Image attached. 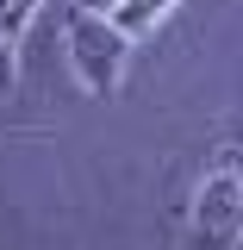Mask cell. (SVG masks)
I'll return each mask as SVG.
<instances>
[{"instance_id": "1", "label": "cell", "mask_w": 243, "mask_h": 250, "mask_svg": "<svg viewBox=\"0 0 243 250\" xmlns=\"http://www.w3.org/2000/svg\"><path fill=\"white\" fill-rule=\"evenodd\" d=\"M62 44H69V62H75V75H81V88H88V94H100V100L119 94L125 62H131V31H119L112 13L75 6V13H69V31H62Z\"/></svg>"}, {"instance_id": "2", "label": "cell", "mask_w": 243, "mask_h": 250, "mask_svg": "<svg viewBox=\"0 0 243 250\" xmlns=\"http://www.w3.org/2000/svg\"><path fill=\"white\" fill-rule=\"evenodd\" d=\"M243 244V175L218 169L193 194V219H187V250H237Z\"/></svg>"}, {"instance_id": "3", "label": "cell", "mask_w": 243, "mask_h": 250, "mask_svg": "<svg viewBox=\"0 0 243 250\" xmlns=\"http://www.w3.org/2000/svg\"><path fill=\"white\" fill-rule=\"evenodd\" d=\"M175 0H119L112 6V19H119V31H131V38H144L150 25H162V13H168Z\"/></svg>"}, {"instance_id": "4", "label": "cell", "mask_w": 243, "mask_h": 250, "mask_svg": "<svg viewBox=\"0 0 243 250\" xmlns=\"http://www.w3.org/2000/svg\"><path fill=\"white\" fill-rule=\"evenodd\" d=\"M37 6H44V0H0V38L19 44V38L31 31V19H37Z\"/></svg>"}, {"instance_id": "5", "label": "cell", "mask_w": 243, "mask_h": 250, "mask_svg": "<svg viewBox=\"0 0 243 250\" xmlns=\"http://www.w3.org/2000/svg\"><path fill=\"white\" fill-rule=\"evenodd\" d=\"M19 88V44L13 38H0V100Z\"/></svg>"}, {"instance_id": "6", "label": "cell", "mask_w": 243, "mask_h": 250, "mask_svg": "<svg viewBox=\"0 0 243 250\" xmlns=\"http://www.w3.org/2000/svg\"><path fill=\"white\" fill-rule=\"evenodd\" d=\"M237 250H243V244H237Z\"/></svg>"}]
</instances>
